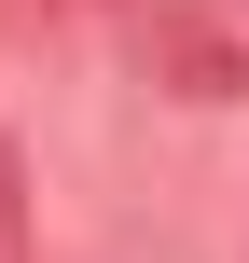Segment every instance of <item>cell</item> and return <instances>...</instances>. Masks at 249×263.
Returning a JSON list of instances; mask_svg holds the SVG:
<instances>
[{
    "mask_svg": "<svg viewBox=\"0 0 249 263\" xmlns=\"http://www.w3.org/2000/svg\"><path fill=\"white\" fill-rule=\"evenodd\" d=\"M0 263H28V166H14V139H0Z\"/></svg>",
    "mask_w": 249,
    "mask_h": 263,
    "instance_id": "1",
    "label": "cell"
}]
</instances>
